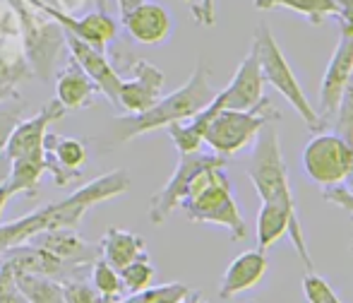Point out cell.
Instances as JSON below:
<instances>
[{
  "mask_svg": "<svg viewBox=\"0 0 353 303\" xmlns=\"http://www.w3.org/2000/svg\"><path fill=\"white\" fill-rule=\"evenodd\" d=\"M226 162V157L221 154H202V152H190V154H181L176 164V171L173 176L166 181V186L161 190H157L149 200V222L152 224H163V222L171 217V212L176 207H181L183 197L190 190V183L202 168L212 166V164Z\"/></svg>",
  "mask_w": 353,
  "mask_h": 303,
  "instance_id": "cell-9",
  "label": "cell"
},
{
  "mask_svg": "<svg viewBox=\"0 0 353 303\" xmlns=\"http://www.w3.org/2000/svg\"><path fill=\"white\" fill-rule=\"evenodd\" d=\"M32 243H37L39 248H43L46 253H51L56 260L65 262L68 267L77 272H89L92 262L97 260L101 253H99V243H89L79 236L74 228H51V231L37 233L32 238Z\"/></svg>",
  "mask_w": 353,
  "mask_h": 303,
  "instance_id": "cell-14",
  "label": "cell"
},
{
  "mask_svg": "<svg viewBox=\"0 0 353 303\" xmlns=\"http://www.w3.org/2000/svg\"><path fill=\"white\" fill-rule=\"evenodd\" d=\"M24 77H32V70H29L27 61H17V63H8V66H0V101L5 97H10L12 92H17V82Z\"/></svg>",
  "mask_w": 353,
  "mask_h": 303,
  "instance_id": "cell-34",
  "label": "cell"
},
{
  "mask_svg": "<svg viewBox=\"0 0 353 303\" xmlns=\"http://www.w3.org/2000/svg\"><path fill=\"white\" fill-rule=\"evenodd\" d=\"M8 173H10V157L8 154H0V186L8 181Z\"/></svg>",
  "mask_w": 353,
  "mask_h": 303,
  "instance_id": "cell-38",
  "label": "cell"
},
{
  "mask_svg": "<svg viewBox=\"0 0 353 303\" xmlns=\"http://www.w3.org/2000/svg\"><path fill=\"white\" fill-rule=\"evenodd\" d=\"M188 3V0H185ZM192 17L202 27H214V19H216V10H214V0H200L197 5H192Z\"/></svg>",
  "mask_w": 353,
  "mask_h": 303,
  "instance_id": "cell-36",
  "label": "cell"
},
{
  "mask_svg": "<svg viewBox=\"0 0 353 303\" xmlns=\"http://www.w3.org/2000/svg\"><path fill=\"white\" fill-rule=\"evenodd\" d=\"M178 303H210V301H207L205 296L200 294V291H192V289H190V291H188V294L183 296V299L178 301Z\"/></svg>",
  "mask_w": 353,
  "mask_h": 303,
  "instance_id": "cell-39",
  "label": "cell"
},
{
  "mask_svg": "<svg viewBox=\"0 0 353 303\" xmlns=\"http://www.w3.org/2000/svg\"><path fill=\"white\" fill-rule=\"evenodd\" d=\"M322 195H325L327 202L341 207V210H344L346 215L353 219V193L351 190H346L344 186H330V188H325V193H322Z\"/></svg>",
  "mask_w": 353,
  "mask_h": 303,
  "instance_id": "cell-35",
  "label": "cell"
},
{
  "mask_svg": "<svg viewBox=\"0 0 353 303\" xmlns=\"http://www.w3.org/2000/svg\"><path fill=\"white\" fill-rule=\"evenodd\" d=\"M132 72V79H123L121 94H118V104L121 111L125 113H142L152 108L159 99L163 97V84H166V75L144 58H132L128 63Z\"/></svg>",
  "mask_w": 353,
  "mask_h": 303,
  "instance_id": "cell-12",
  "label": "cell"
},
{
  "mask_svg": "<svg viewBox=\"0 0 353 303\" xmlns=\"http://www.w3.org/2000/svg\"><path fill=\"white\" fill-rule=\"evenodd\" d=\"M128 188H130L128 171L125 168H113V171L79 186L77 190H72L63 200L39 207V210L24 215L22 219L0 224V253L8 251V248L29 243L37 233L51 231V228H74L92 207L123 195Z\"/></svg>",
  "mask_w": 353,
  "mask_h": 303,
  "instance_id": "cell-1",
  "label": "cell"
},
{
  "mask_svg": "<svg viewBox=\"0 0 353 303\" xmlns=\"http://www.w3.org/2000/svg\"><path fill=\"white\" fill-rule=\"evenodd\" d=\"M303 296H305L307 303H344L339 299V294L332 289L330 282L317 275L315 270H307L303 275Z\"/></svg>",
  "mask_w": 353,
  "mask_h": 303,
  "instance_id": "cell-31",
  "label": "cell"
},
{
  "mask_svg": "<svg viewBox=\"0 0 353 303\" xmlns=\"http://www.w3.org/2000/svg\"><path fill=\"white\" fill-rule=\"evenodd\" d=\"M63 301L65 303H99V291L87 277H72L63 282Z\"/></svg>",
  "mask_w": 353,
  "mask_h": 303,
  "instance_id": "cell-32",
  "label": "cell"
},
{
  "mask_svg": "<svg viewBox=\"0 0 353 303\" xmlns=\"http://www.w3.org/2000/svg\"><path fill=\"white\" fill-rule=\"evenodd\" d=\"M14 280L29 303H65L63 301V282L53 280V277L32 270H14Z\"/></svg>",
  "mask_w": 353,
  "mask_h": 303,
  "instance_id": "cell-24",
  "label": "cell"
},
{
  "mask_svg": "<svg viewBox=\"0 0 353 303\" xmlns=\"http://www.w3.org/2000/svg\"><path fill=\"white\" fill-rule=\"evenodd\" d=\"M0 303H29L14 280V267L0 255Z\"/></svg>",
  "mask_w": 353,
  "mask_h": 303,
  "instance_id": "cell-33",
  "label": "cell"
},
{
  "mask_svg": "<svg viewBox=\"0 0 353 303\" xmlns=\"http://www.w3.org/2000/svg\"><path fill=\"white\" fill-rule=\"evenodd\" d=\"M188 291H190V286L181 284V282H168V284H157L135 291V294L125 296L118 303H178Z\"/></svg>",
  "mask_w": 353,
  "mask_h": 303,
  "instance_id": "cell-27",
  "label": "cell"
},
{
  "mask_svg": "<svg viewBox=\"0 0 353 303\" xmlns=\"http://www.w3.org/2000/svg\"><path fill=\"white\" fill-rule=\"evenodd\" d=\"M65 46H68V51H70L72 61L77 63V66L82 68V70L94 79V82H97V87L101 89V94L108 99V104H111L113 108H121V104H118V94H121L123 77L113 70V66L106 58V53L99 51V48H94V46H89L87 41L77 39L70 32H65Z\"/></svg>",
  "mask_w": 353,
  "mask_h": 303,
  "instance_id": "cell-15",
  "label": "cell"
},
{
  "mask_svg": "<svg viewBox=\"0 0 353 303\" xmlns=\"http://www.w3.org/2000/svg\"><path fill=\"white\" fill-rule=\"evenodd\" d=\"M12 197V193L8 190V186H0V215H3V210H5V205H8V200Z\"/></svg>",
  "mask_w": 353,
  "mask_h": 303,
  "instance_id": "cell-40",
  "label": "cell"
},
{
  "mask_svg": "<svg viewBox=\"0 0 353 303\" xmlns=\"http://www.w3.org/2000/svg\"><path fill=\"white\" fill-rule=\"evenodd\" d=\"M334 133L341 135L346 142L353 145V72L346 82L344 92H341V99H339V106H336V113H334Z\"/></svg>",
  "mask_w": 353,
  "mask_h": 303,
  "instance_id": "cell-30",
  "label": "cell"
},
{
  "mask_svg": "<svg viewBox=\"0 0 353 303\" xmlns=\"http://www.w3.org/2000/svg\"><path fill=\"white\" fill-rule=\"evenodd\" d=\"M279 118L281 113L276 111L267 94L257 106L245 108V111L219 108L205 130V142L212 147L214 154H221V157L228 159L233 154L243 152L245 147H250L257 133L262 130V126L276 123Z\"/></svg>",
  "mask_w": 353,
  "mask_h": 303,
  "instance_id": "cell-6",
  "label": "cell"
},
{
  "mask_svg": "<svg viewBox=\"0 0 353 303\" xmlns=\"http://www.w3.org/2000/svg\"><path fill=\"white\" fill-rule=\"evenodd\" d=\"M265 77H262L260 63H257L255 48L248 51V56L241 61L238 70L233 72L231 82L216 92V101L221 104V108H238L245 111L252 108L265 99Z\"/></svg>",
  "mask_w": 353,
  "mask_h": 303,
  "instance_id": "cell-16",
  "label": "cell"
},
{
  "mask_svg": "<svg viewBox=\"0 0 353 303\" xmlns=\"http://www.w3.org/2000/svg\"><path fill=\"white\" fill-rule=\"evenodd\" d=\"M121 24L130 34L132 41L144 43V46H159L171 37V14L163 5L154 0H142L132 10L121 14Z\"/></svg>",
  "mask_w": 353,
  "mask_h": 303,
  "instance_id": "cell-17",
  "label": "cell"
},
{
  "mask_svg": "<svg viewBox=\"0 0 353 303\" xmlns=\"http://www.w3.org/2000/svg\"><path fill=\"white\" fill-rule=\"evenodd\" d=\"M341 186L346 188V190H351L353 193V166H351V171H349V176H346V181L341 183Z\"/></svg>",
  "mask_w": 353,
  "mask_h": 303,
  "instance_id": "cell-42",
  "label": "cell"
},
{
  "mask_svg": "<svg viewBox=\"0 0 353 303\" xmlns=\"http://www.w3.org/2000/svg\"><path fill=\"white\" fill-rule=\"evenodd\" d=\"M99 94H101V89L97 87V82H94L72 58L68 61V66L58 72L56 99L61 101V106L65 108V111H79V108L92 106Z\"/></svg>",
  "mask_w": 353,
  "mask_h": 303,
  "instance_id": "cell-20",
  "label": "cell"
},
{
  "mask_svg": "<svg viewBox=\"0 0 353 303\" xmlns=\"http://www.w3.org/2000/svg\"><path fill=\"white\" fill-rule=\"evenodd\" d=\"M252 48H255V56H257V63H260V70H262L265 82H270L272 87L291 104L293 111H296L298 116L303 118V123L307 126V130L310 133L325 130L315 106L307 101L301 82L296 79V72L291 70L286 56H283V51L279 48V43H276L274 34H272V29L267 27V24H260V27L255 29Z\"/></svg>",
  "mask_w": 353,
  "mask_h": 303,
  "instance_id": "cell-5",
  "label": "cell"
},
{
  "mask_svg": "<svg viewBox=\"0 0 353 303\" xmlns=\"http://www.w3.org/2000/svg\"><path fill=\"white\" fill-rule=\"evenodd\" d=\"M210 66L205 61H200L192 70V75L188 77V82L183 87H178L176 92L161 97L152 108L142 113H128L121 116L113 126V137H116L118 145L123 142H130L135 137L144 135V133L159 130V128H166L171 123L185 121V118L195 116L197 111L212 104L214 99V87L210 82Z\"/></svg>",
  "mask_w": 353,
  "mask_h": 303,
  "instance_id": "cell-2",
  "label": "cell"
},
{
  "mask_svg": "<svg viewBox=\"0 0 353 303\" xmlns=\"http://www.w3.org/2000/svg\"><path fill=\"white\" fill-rule=\"evenodd\" d=\"M65 113L68 111L61 106V101L51 99L37 116L27 118V121H19L17 126H14L12 135H10L8 147H5V154L10 157V162L43 150V137H46V133H48V126H51L53 121H61Z\"/></svg>",
  "mask_w": 353,
  "mask_h": 303,
  "instance_id": "cell-18",
  "label": "cell"
},
{
  "mask_svg": "<svg viewBox=\"0 0 353 303\" xmlns=\"http://www.w3.org/2000/svg\"><path fill=\"white\" fill-rule=\"evenodd\" d=\"M154 265L149 262V255H142L137 260L128 262L125 267L118 270V277H121V286L123 294H135V291H142L147 286H152L154 282Z\"/></svg>",
  "mask_w": 353,
  "mask_h": 303,
  "instance_id": "cell-26",
  "label": "cell"
},
{
  "mask_svg": "<svg viewBox=\"0 0 353 303\" xmlns=\"http://www.w3.org/2000/svg\"><path fill=\"white\" fill-rule=\"evenodd\" d=\"M99 253H101V257L108 265L121 270L128 262L147 255V246H144V238L137 236V233L118 226H108L103 238L99 241Z\"/></svg>",
  "mask_w": 353,
  "mask_h": 303,
  "instance_id": "cell-21",
  "label": "cell"
},
{
  "mask_svg": "<svg viewBox=\"0 0 353 303\" xmlns=\"http://www.w3.org/2000/svg\"><path fill=\"white\" fill-rule=\"evenodd\" d=\"M351 253H353V243H351Z\"/></svg>",
  "mask_w": 353,
  "mask_h": 303,
  "instance_id": "cell-44",
  "label": "cell"
},
{
  "mask_svg": "<svg viewBox=\"0 0 353 303\" xmlns=\"http://www.w3.org/2000/svg\"><path fill=\"white\" fill-rule=\"evenodd\" d=\"M255 10L270 12V10H291L296 14L307 17L312 27H322L327 17H336L339 8L334 0H252Z\"/></svg>",
  "mask_w": 353,
  "mask_h": 303,
  "instance_id": "cell-23",
  "label": "cell"
},
{
  "mask_svg": "<svg viewBox=\"0 0 353 303\" xmlns=\"http://www.w3.org/2000/svg\"><path fill=\"white\" fill-rule=\"evenodd\" d=\"M87 164V145L74 137H61L46 133L43 137V171L53 176V183L68 188L82 178Z\"/></svg>",
  "mask_w": 353,
  "mask_h": 303,
  "instance_id": "cell-13",
  "label": "cell"
},
{
  "mask_svg": "<svg viewBox=\"0 0 353 303\" xmlns=\"http://www.w3.org/2000/svg\"><path fill=\"white\" fill-rule=\"evenodd\" d=\"M267 267H270V262H267L265 251H260V248L241 253L238 257H233L231 265L223 272L221 284H219V296L223 301H228L241 294V291L252 289L257 282L265 280Z\"/></svg>",
  "mask_w": 353,
  "mask_h": 303,
  "instance_id": "cell-19",
  "label": "cell"
},
{
  "mask_svg": "<svg viewBox=\"0 0 353 303\" xmlns=\"http://www.w3.org/2000/svg\"><path fill=\"white\" fill-rule=\"evenodd\" d=\"M339 12H336V19H339V34H351L353 37V0H334Z\"/></svg>",
  "mask_w": 353,
  "mask_h": 303,
  "instance_id": "cell-37",
  "label": "cell"
},
{
  "mask_svg": "<svg viewBox=\"0 0 353 303\" xmlns=\"http://www.w3.org/2000/svg\"><path fill=\"white\" fill-rule=\"evenodd\" d=\"M10 5L17 12L24 61L32 70V77L51 82L56 61L65 48V29L29 0H10Z\"/></svg>",
  "mask_w": 353,
  "mask_h": 303,
  "instance_id": "cell-4",
  "label": "cell"
},
{
  "mask_svg": "<svg viewBox=\"0 0 353 303\" xmlns=\"http://www.w3.org/2000/svg\"><path fill=\"white\" fill-rule=\"evenodd\" d=\"M41 173H43V150L27 154V157H19L10 162V173H8V190L12 195H24L32 197L39 188V181H41Z\"/></svg>",
  "mask_w": 353,
  "mask_h": 303,
  "instance_id": "cell-22",
  "label": "cell"
},
{
  "mask_svg": "<svg viewBox=\"0 0 353 303\" xmlns=\"http://www.w3.org/2000/svg\"><path fill=\"white\" fill-rule=\"evenodd\" d=\"M248 178L255 188L260 202H296L283 162L276 123H267L252 140V154L245 166Z\"/></svg>",
  "mask_w": 353,
  "mask_h": 303,
  "instance_id": "cell-7",
  "label": "cell"
},
{
  "mask_svg": "<svg viewBox=\"0 0 353 303\" xmlns=\"http://www.w3.org/2000/svg\"><path fill=\"white\" fill-rule=\"evenodd\" d=\"M89 282H92L94 289L99 291V296H123L118 270L108 265L101 255H99L97 260L92 262V267H89Z\"/></svg>",
  "mask_w": 353,
  "mask_h": 303,
  "instance_id": "cell-29",
  "label": "cell"
},
{
  "mask_svg": "<svg viewBox=\"0 0 353 303\" xmlns=\"http://www.w3.org/2000/svg\"><path fill=\"white\" fill-rule=\"evenodd\" d=\"M353 166V145L336 133H312L303 147V168L312 183L322 188L341 186Z\"/></svg>",
  "mask_w": 353,
  "mask_h": 303,
  "instance_id": "cell-8",
  "label": "cell"
},
{
  "mask_svg": "<svg viewBox=\"0 0 353 303\" xmlns=\"http://www.w3.org/2000/svg\"><path fill=\"white\" fill-rule=\"evenodd\" d=\"M353 72V37L351 34H339L334 53L330 58V66L325 70V77L320 82V99H317V116H320L322 128L332 126L336 106H339L341 92L349 82Z\"/></svg>",
  "mask_w": 353,
  "mask_h": 303,
  "instance_id": "cell-11",
  "label": "cell"
},
{
  "mask_svg": "<svg viewBox=\"0 0 353 303\" xmlns=\"http://www.w3.org/2000/svg\"><path fill=\"white\" fill-rule=\"evenodd\" d=\"M99 5V10H106V0H94Z\"/></svg>",
  "mask_w": 353,
  "mask_h": 303,
  "instance_id": "cell-43",
  "label": "cell"
},
{
  "mask_svg": "<svg viewBox=\"0 0 353 303\" xmlns=\"http://www.w3.org/2000/svg\"><path fill=\"white\" fill-rule=\"evenodd\" d=\"M248 303H255V301H248Z\"/></svg>",
  "mask_w": 353,
  "mask_h": 303,
  "instance_id": "cell-45",
  "label": "cell"
},
{
  "mask_svg": "<svg viewBox=\"0 0 353 303\" xmlns=\"http://www.w3.org/2000/svg\"><path fill=\"white\" fill-rule=\"evenodd\" d=\"M142 0H118V8H121V14L128 12V10H132L135 5H140Z\"/></svg>",
  "mask_w": 353,
  "mask_h": 303,
  "instance_id": "cell-41",
  "label": "cell"
},
{
  "mask_svg": "<svg viewBox=\"0 0 353 303\" xmlns=\"http://www.w3.org/2000/svg\"><path fill=\"white\" fill-rule=\"evenodd\" d=\"M181 210L195 224L223 226L231 233V241H243L248 236V224L233 200L226 162L212 164L192 178L190 190L181 202Z\"/></svg>",
  "mask_w": 353,
  "mask_h": 303,
  "instance_id": "cell-3",
  "label": "cell"
},
{
  "mask_svg": "<svg viewBox=\"0 0 353 303\" xmlns=\"http://www.w3.org/2000/svg\"><path fill=\"white\" fill-rule=\"evenodd\" d=\"M24 111H27V101L17 92H12L10 97H5L0 101V154L8 147V140L12 135L14 126L24 118Z\"/></svg>",
  "mask_w": 353,
  "mask_h": 303,
  "instance_id": "cell-28",
  "label": "cell"
},
{
  "mask_svg": "<svg viewBox=\"0 0 353 303\" xmlns=\"http://www.w3.org/2000/svg\"><path fill=\"white\" fill-rule=\"evenodd\" d=\"M29 3H34L51 19H56L65 32L74 34L77 39H82L89 46L99 48V51H103V53H106L108 43L121 32V22H118L116 17H111L106 10H92V12L82 14V17H72L70 12H63L56 5L46 3V0H29Z\"/></svg>",
  "mask_w": 353,
  "mask_h": 303,
  "instance_id": "cell-10",
  "label": "cell"
},
{
  "mask_svg": "<svg viewBox=\"0 0 353 303\" xmlns=\"http://www.w3.org/2000/svg\"><path fill=\"white\" fill-rule=\"evenodd\" d=\"M24 58L19 19L10 0H0V66L17 63Z\"/></svg>",
  "mask_w": 353,
  "mask_h": 303,
  "instance_id": "cell-25",
  "label": "cell"
}]
</instances>
